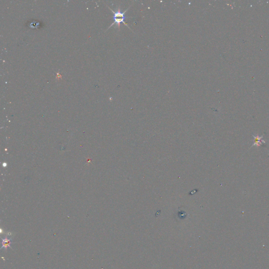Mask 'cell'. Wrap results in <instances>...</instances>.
<instances>
[{"label": "cell", "mask_w": 269, "mask_h": 269, "mask_svg": "<svg viewBox=\"0 0 269 269\" xmlns=\"http://www.w3.org/2000/svg\"><path fill=\"white\" fill-rule=\"evenodd\" d=\"M130 7H131V5H130L128 8H127V10H125L124 12H121L119 8L117 9L116 11H114L113 10H112V8H110L109 7H109V10H111L112 12H113L114 14V22L112 23L111 25L109 27V28H111L112 26H113L114 24L116 25V26L118 27V28H119L120 25V23H123L126 26H127V27L129 28V26H128V25L125 22V19H126L125 13L126 12L127 10H129V8H130ZM109 28H108V29H109Z\"/></svg>", "instance_id": "obj_1"}, {"label": "cell", "mask_w": 269, "mask_h": 269, "mask_svg": "<svg viewBox=\"0 0 269 269\" xmlns=\"http://www.w3.org/2000/svg\"><path fill=\"white\" fill-rule=\"evenodd\" d=\"M2 246L1 247V249L4 248L5 249H7L8 247H10V248L12 249L11 246H10V245H11V240L10 239H8L7 237L4 238V239H2Z\"/></svg>", "instance_id": "obj_2"}]
</instances>
